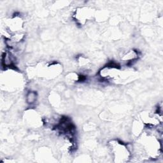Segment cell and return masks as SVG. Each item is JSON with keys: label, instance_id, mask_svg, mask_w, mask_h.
<instances>
[{"label": "cell", "instance_id": "cell-1", "mask_svg": "<svg viewBox=\"0 0 163 163\" xmlns=\"http://www.w3.org/2000/svg\"><path fill=\"white\" fill-rule=\"evenodd\" d=\"M37 93L33 91H30L28 93H27L26 96V100L27 102L29 103V104H33L36 101H37Z\"/></svg>", "mask_w": 163, "mask_h": 163}]
</instances>
